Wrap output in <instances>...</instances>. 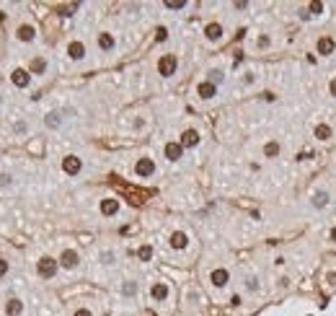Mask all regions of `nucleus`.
Masks as SVG:
<instances>
[{
    "mask_svg": "<svg viewBox=\"0 0 336 316\" xmlns=\"http://www.w3.org/2000/svg\"><path fill=\"white\" fill-rule=\"evenodd\" d=\"M248 3H246V0H238V3H233V8H235V11H243V8H246Z\"/></svg>",
    "mask_w": 336,
    "mask_h": 316,
    "instance_id": "obj_39",
    "label": "nucleus"
},
{
    "mask_svg": "<svg viewBox=\"0 0 336 316\" xmlns=\"http://www.w3.org/2000/svg\"><path fill=\"white\" fill-rule=\"evenodd\" d=\"M3 275H8V262L0 259V277H3Z\"/></svg>",
    "mask_w": 336,
    "mask_h": 316,
    "instance_id": "obj_38",
    "label": "nucleus"
},
{
    "mask_svg": "<svg viewBox=\"0 0 336 316\" xmlns=\"http://www.w3.org/2000/svg\"><path fill=\"white\" fill-rule=\"evenodd\" d=\"M67 57H70V60H75V62H80V60L86 57V44H83V42H78V39H75V42H70V44H67Z\"/></svg>",
    "mask_w": 336,
    "mask_h": 316,
    "instance_id": "obj_12",
    "label": "nucleus"
},
{
    "mask_svg": "<svg viewBox=\"0 0 336 316\" xmlns=\"http://www.w3.org/2000/svg\"><path fill=\"white\" fill-rule=\"evenodd\" d=\"M163 5H166L168 11H181V8H186V0H166Z\"/></svg>",
    "mask_w": 336,
    "mask_h": 316,
    "instance_id": "obj_30",
    "label": "nucleus"
},
{
    "mask_svg": "<svg viewBox=\"0 0 336 316\" xmlns=\"http://www.w3.org/2000/svg\"><path fill=\"white\" fill-rule=\"evenodd\" d=\"M308 16H318V13H323V3H318V0H313V3H308Z\"/></svg>",
    "mask_w": 336,
    "mask_h": 316,
    "instance_id": "obj_29",
    "label": "nucleus"
},
{
    "mask_svg": "<svg viewBox=\"0 0 336 316\" xmlns=\"http://www.w3.org/2000/svg\"><path fill=\"white\" fill-rule=\"evenodd\" d=\"M134 174H137L140 179H148V176H153V174H156V161L148 158V156L137 158V164H134Z\"/></svg>",
    "mask_w": 336,
    "mask_h": 316,
    "instance_id": "obj_3",
    "label": "nucleus"
},
{
    "mask_svg": "<svg viewBox=\"0 0 336 316\" xmlns=\"http://www.w3.org/2000/svg\"><path fill=\"white\" fill-rule=\"evenodd\" d=\"M13 184V176L11 174H0V187H11Z\"/></svg>",
    "mask_w": 336,
    "mask_h": 316,
    "instance_id": "obj_34",
    "label": "nucleus"
},
{
    "mask_svg": "<svg viewBox=\"0 0 336 316\" xmlns=\"http://www.w3.org/2000/svg\"><path fill=\"white\" fill-rule=\"evenodd\" d=\"M181 146H184V150L186 148H197L199 146V132L197 130H184V135H181Z\"/></svg>",
    "mask_w": 336,
    "mask_h": 316,
    "instance_id": "obj_18",
    "label": "nucleus"
},
{
    "mask_svg": "<svg viewBox=\"0 0 336 316\" xmlns=\"http://www.w3.org/2000/svg\"><path fill=\"white\" fill-rule=\"evenodd\" d=\"M137 257H140V262H150V259H153V246H150V243H145V246H140Z\"/></svg>",
    "mask_w": 336,
    "mask_h": 316,
    "instance_id": "obj_28",
    "label": "nucleus"
},
{
    "mask_svg": "<svg viewBox=\"0 0 336 316\" xmlns=\"http://www.w3.org/2000/svg\"><path fill=\"white\" fill-rule=\"evenodd\" d=\"M44 124H47L49 130H57L60 124H62V114L60 112H47V114H44Z\"/></svg>",
    "mask_w": 336,
    "mask_h": 316,
    "instance_id": "obj_23",
    "label": "nucleus"
},
{
    "mask_svg": "<svg viewBox=\"0 0 336 316\" xmlns=\"http://www.w3.org/2000/svg\"><path fill=\"white\" fill-rule=\"evenodd\" d=\"M313 138L318 140V143H329L331 138H334V127L331 124H315V130H313Z\"/></svg>",
    "mask_w": 336,
    "mask_h": 316,
    "instance_id": "obj_13",
    "label": "nucleus"
},
{
    "mask_svg": "<svg viewBox=\"0 0 336 316\" xmlns=\"http://www.w3.org/2000/svg\"><path fill=\"white\" fill-rule=\"evenodd\" d=\"M269 44H271V39L267 37V34H261V37L256 39V47H259V49H267V47H269Z\"/></svg>",
    "mask_w": 336,
    "mask_h": 316,
    "instance_id": "obj_33",
    "label": "nucleus"
},
{
    "mask_svg": "<svg viewBox=\"0 0 336 316\" xmlns=\"http://www.w3.org/2000/svg\"><path fill=\"white\" fill-rule=\"evenodd\" d=\"M163 153H166L168 161H179L181 156H184V146L176 140V143H166V148H163Z\"/></svg>",
    "mask_w": 336,
    "mask_h": 316,
    "instance_id": "obj_17",
    "label": "nucleus"
},
{
    "mask_svg": "<svg viewBox=\"0 0 336 316\" xmlns=\"http://www.w3.org/2000/svg\"><path fill=\"white\" fill-rule=\"evenodd\" d=\"M253 80H256V78H253V73H246V75H243V83H248V86H251Z\"/></svg>",
    "mask_w": 336,
    "mask_h": 316,
    "instance_id": "obj_40",
    "label": "nucleus"
},
{
    "mask_svg": "<svg viewBox=\"0 0 336 316\" xmlns=\"http://www.w3.org/2000/svg\"><path fill=\"white\" fill-rule=\"evenodd\" d=\"M119 200H114V197H104L101 200V215H106V218H114L116 213H119Z\"/></svg>",
    "mask_w": 336,
    "mask_h": 316,
    "instance_id": "obj_10",
    "label": "nucleus"
},
{
    "mask_svg": "<svg viewBox=\"0 0 336 316\" xmlns=\"http://www.w3.org/2000/svg\"><path fill=\"white\" fill-rule=\"evenodd\" d=\"M16 37L21 39V42H34V37H36V29H34V26H29V24H23V26H18Z\"/></svg>",
    "mask_w": 336,
    "mask_h": 316,
    "instance_id": "obj_21",
    "label": "nucleus"
},
{
    "mask_svg": "<svg viewBox=\"0 0 336 316\" xmlns=\"http://www.w3.org/2000/svg\"><path fill=\"white\" fill-rule=\"evenodd\" d=\"M57 269H60V259H54L49 254H44L39 262H36V272H39V277H44V280L54 277L57 275Z\"/></svg>",
    "mask_w": 336,
    "mask_h": 316,
    "instance_id": "obj_1",
    "label": "nucleus"
},
{
    "mask_svg": "<svg viewBox=\"0 0 336 316\" xmlns=\"http://www.w3.org/2000/svg\"><path fill=\"white\" fill-rule=\"evenodd\" d=\"M176 70H179V57H176V55H163V57L158 60V75H160V78L176 75Z\"/></svg>",
    "mask_w": 336,
    "mask_h": 316,
    "instance_id": "obj_2",
    "label": "nucleus"
},
{
    "mask_svg": "<svg viewBox=\"0 0 336 316\" xmlns=\"http://www.w3.org/2000/svg\"><path fill=\"white\" fill-rule=\"evenodd\" d=\"M223 34H225L223 24H207V26H204V37H207V42H220Z\"/></svg>",
    "mask_w": 336,
    "mask_h": 316,
    "instance_id": "obj_14",
    "label": "nucleus"
},
{
    "mask_svg": "<svg viewBox=\"0 0 336 316\" xmlns=\"http://www.w3.org/2000/svg\"><path fill=\"white\" fill-rule=\"evenodd\" d=\"M329 96H331V98H336V78H331V80H329Z\"/></svg>",
    "mask_w": 336,
    "mask_h": 316,
    "instance_id": "obj_35",
    "label": "nucleus"
},
{
    "mask_svg": "<svg viewBox=\"0 0 336 316\" xmlns=\"http://www.w3.org/2000/svg\"><path fill=\"white\" fill-rule=\"evenodd\" d=\"M259 288H261V285H259V277H256V275H246V291H248V293H256Z\"/></svg>",
    "mask_w": 336,
    "mask_h": 316,
    "instance_id": "obj_26",
    "label": "nucleus"
},
{
    "mask_svg": "<svg viewBox=\"0 0 336 316\" xmlns=\"http://www.w3.org/2000/svg\"><path fill=\"white\" fill-rule=\"evenodd\" d=\"M98 47H101L104 52H112V49L116 47V39H114L109 31H101V34H98Z\"/></svg>",
    "mask_w": 336,
    "mask_h": 316,
    "instance_id": "obj_20",
    "label": "nucleus"
},
{
    "mask_svg": "<svg viewBox=\"0 0 336 316\" xmlns=\"http://www.w3.org/2000/svg\"><path fill=\"white\" fill-rule=\"evenodd\" d=\"M168 243H171V249H186L189 246V236H186V233L184 231H174V233H171V239H168Z\"/></svg>",
    "mask_w": 336,
    "mask_h": 316,
    "instance_id": "obj_15",
    "label": "nucleus"
},
{
    "mask_svg": "<svg viewBox=\"0 0 336 316\" xmlns=\"http://www.w3.org/2000/svg\"><path fill=\"white\" fill-rule=\"evenodd\" d=\"M326 283H329V285H336V272H334V269H331V272H326Z\"/></svg>",
    "mask_w": 336,
    "mask_h": 316,
    "instance_id": "obj_37",
    "label": "nucleus"
},
{
    "mask_svg": "<svg viewBox=\"0 0 336 316\" xmlns=\"http://www.w3.org/2000/svg\"><path fill=\"white\" fill-rule=\"evenodd\" d=\"M334 49H336V42H334L331 37H321L318 42H315V52H318V55H323V57L334 55Z\"/></svg>",
    "mask_w": 336,
    "mask_h": 316,
    "instance_id": "obj_11",
    "label": "nucleus"
},
{
    "mask_svg": "<svg viewBox=\"0 0 336 316\" xmlns=\"http://www.w3.org/2000/svg\"><path fill=\"white\" fill-rule=\"evenodd\" d=\"M23 314V301L21 298H11L5 303V316H21Z\"/></svg>",
    "mask_w": 336,
    "mask_h": 316,
    "instance_id": "obj_19",
    "label": "nucleus"
},
{
    "mask_svg": "<svg viewBox=\"0 0 336 316\" xmlns=\"http://www.w3.org/2000/svg\"><path fill=\"white\" fill-rule=\"evenodd\" d=\"M11 80H13L16 88H29L31 73H29V70H23V68H18V70H13V73H11Z\"/></svg>",
    "mask_w": 336,
    "mask_h": 316,
    "instance_id": "obj_8",
    "label": "nucleus"
},
{
    "mask_svg": "<svg viewBox=\"0 0 336 316\" xmlns=\"http://www.w3.org/2000/svg\"><path fill=\"white\" fill-rule=\"evenodd\" d=\"M62 171H65L67 176H78L80 171H83V161L78 156H65L62 158Z\"/></svg>",
    "mask_w": 336,
    "mask_h": 316,
    "instance_id": "obj_4",
    "label": "nucleus"
},
{
    "mask_svg": "<svg viewBox=\"0 0 336 316\" xmlns=\"http://www.w3.org/2000/svg\"><path fill=\"white\" fill-rule=\"evenodd\" d=\"M210 283L215 285V288H225L230 283V272L225 267H217V269H212V275H210Z\"/></svg>",
    "mask_w": 336,
    "mask_h": 316,
    "instance_id": "obj_9",
    "label": "nucleus"
},
{
    "mask_svg": "<svg viewBox=\"0 0 336 316\" xmlns=\"http://www.w3.org/2000/svg\"><path fill=\"white\" fill-rule=\"evenodd\" d=\"M168 293H171V291H168L166 283H153V288H150V298H153V301H158V303L166 301Z\"/></svg>",
    "mask_w": 336,
    "mask_h": 316,
    "instance_id": "obj_16",
    "label": "nucleus"
},
{
    "mask_svg": "<svg viewBox=\"0 0 336 316\" xmlns=\"http://www.w3.org/2000/svg\"><path fill=\"white\" fill-rule=\"evenodd\" d=\"M98 259H101V265H114L116 254H114V251H101V257H98Z\"/></svg>",
    "mask_w": 336,
    "mask_h": 316,
    "instance_id": "obj_31",
    "label": "nucleus"
},
{
    "mask_svg": "<svg viewBox=\"0 0 336 316\" xmlns=\"http://www.w3.org/2000/svg\"><path fill=\"white\" fill-rule=\"evenodd\" d=\"M311 316H313V314H311Z\"/></svg>",
    "mask_w": 336,
    "mask_h": 316,
    "instance_id": "obj_43",
    "label": "nucleus"
},
{
    "mask_svg": "<svg viewBox=\"0 0 336 316\" xmlns=\"http://www.w3.org/2000/svg\"><path fill=\"white\" fill-rule=\"evenodd\" d=\"M72 316H93V311H90V309H75V314H72Z\"/></svg>",
    "mask_w": 336,
    "mask_h": 316,
    "instance_id": "obj_36",
    "label": "nucleus"
},
{
    "mask_svg": "<svg viewBox=\"0 0 336 316\" xmlns=\"http://www.w3.org/2000/svg\"><path fill=\"white\" fill-rule=\"evenodd\" d=\"M122 293L130 298V295H137V283H134V280H127V283L122 285Z\"/></svg>",
    "mask_w": 336,
    "mask_h": 316,
    "instance_id": "obj_27",
    "label": "nucleus"
},
{
    "mask_svg": "<svg viewBox=\"0 0 336 316\" xmlns=\"http://www.w3.org/2000/svg\"><path fill=\"white\" fill-rule=\"evenodd\" d=\"M80 265V254L75 249H65L60 254V267H65V269H75Z\"/></svg>",
    "mask_w": 336,
    "mask_h": 316,
    "instance_id": "obj_5",
    "label": "nucleus"
},
{
    "mask_svg": "<svg viewBox=\"0 0 336 316\" xmlns=\"http://www.w3.org/2000/svg\"><path fill=\"white\" fill-rule=\"evenodd\" d=\"M168 39V29H166V26H158V29H156V42H166Z\"/></svg>",
    "mask_w": 336,
    "mask_h": 316,
    "instance_id": "obj_32",
    "label": "nucleus"
},
{
    "mask_svg": "<svg viewBox=\"0 0 336 316\" xmlns=\"http://www.w3.org/2000/svg\"><path fill=\"white\" fill-rule=\"evenodd\" d=\"M329 241H331V243H336V225H334L331 233H329Z\"/></svg>",
    "mask_w": 336,
    "mask_h": 316,
    "instance_id": "obj_41",
    "label": "nucleus"
},
{
    "mask_svg": "<svg viewBox=\"0 0 336 316\" xmlns=\"http://www.w3.org/2000/svg\"><path fill=\"white\" fill-rule=\"evenodd\" d=\"M311 205L315 207V210H326V207L331 205V192H326V189H318V192H313Z\"/></svg>",
    "mask_w": 336,
    "mask_h": 316,
    "instance_id": "obj_7",
    "label": "nucleus"
},
{
    "mask_svg": "<svg viewBox=\"0 0 336 316\" xmlns=\"http://www.w3.org/2000/svg\"><path fill=\"white\" fill-rule=\"evenodd\" d=\"M197 96L202 98V101H210V98L217 96V86L210 83V80H202V83H197Z\"/></svg>",
    "mask_w": 336,
    "mask_h": 316,
    "instance_id": "obj_6",
    "label": "nucleus"
},
{
    "mask_svg": "<svg viewBox=\"0 0 336 316\" xmlns=\"http://www.w3.org/2000/svg\"><path fill=\"white\" fill-rule=\"evenodd\" d=\"M279 153H282V146H279L277 140H269L267 146H264V156H267V158H277Z\"/></svg>",
    "mask_w": 336,
    "mask_h": 316,
    "instance_id": "obj_24",
    "label": "nucleus"
},
{
    "mask_svg": "<svg viewBox=\"0 0 336 316\" xmlns=\"http://www.w3.org/2000/svg\"><path fill=\"white\" fill-rule=\"evenodd\" d=\"M207 80H210V83H215V86H220L223 80H225V73L215 68V70H210V73H207Z\"/></svg>",
    "mask_w": 336,
    "mask_h": 316,
    "instance_id": "obj_25",
    "label": "nucleus"
},
{
    "mask_svg": "<svg viewBox=\"0 0 336 316\" xmlns=\"http://www.w3.org/2000/svg\"><path fill=\"white\" fill-rule=\"evenodd\" d=\"M279 285H282V288H290V277H279Z\"/></svg>",
    "mask_w": 336,
    "mask_h": 316,
    "instance_id": "obj_42",
    "label": "nucleus"
},
{
    "mask_svg": "<svg viewBox=\"0 0 336 316\" xmlns=\"http://www.w3.org/2000/svg\"><path fill=\"white\" fill-rule=\"evenodd\" d=\"M44 70H47V60H44V57H34L31 65H29V73L31 75H44Z\"/></svg>",
    "mask_w": 336,
    "mask_h": 316,
    "instance_id": "obj_22",
    "label": "nucleus"
}]
</instances>
